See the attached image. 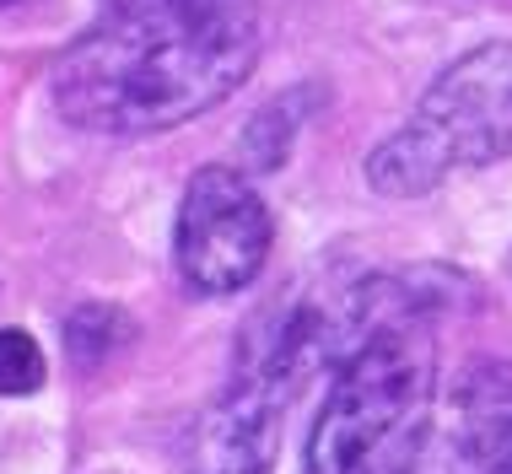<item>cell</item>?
<instances>
[{"instance_id": "cell-3", "label": "cell", "mask_w": 512, "mask_h": 474, "mask_svg": "<svg viewBox=\"0 0 512 474\" xmlns=\"http://www.w3.org/2000/svg\"><path fill=\"white\" fill-rule=\"evenodd\" d=\"M502 157H512V44H480L459 54L426 87L405 130L367 157V184L389 200H415Z\"/></svg>"}, {"instance_id": "cell-6", "label": "cell", "mask_w": 512, "mask_h": 474, "mask_svg": "<svg viewBox=\"0 0 512 474\" xmlns=\"http://www.w3.org/2000/svg\"><path fill=\"white\" fill-rule=\"evenodd\" d=\"M453 453L469 474H512V361H480L453 388Z\"/></svg>"}, {"instance_id": "cell-7", "label": "cell", "mask_w": 512, "mask_h": 474, "mask_svg": "<svg viewBox=\"0 0 512 474\" xmlns=\"http://www.w3.org/2000/svg\"><path fill=\"white\" fill-rule=\"evenodd\" d=\"M135 340V324L130 313L108 308V302H87V308H76L65 318V351L81 372H98L108 356H119L124 345Z\"/></svg>"}, {"instance_id": "cell-1", "label": "cell", "mask_w": 512, "mask_h": 474, "mask_svg": "<svg viewBox=\"0 0 512 474\" xmlns=\"http://www.w3.org/2000/svg\"><path fill=\"white\" fill-rule=\"evenodd\" d=\"M265 44L259 0H103L54 60V108L92 135H162L243 87Z\"/></svg>"}, {"instance_id": "cell-5", "label": "cell", "mask_w": 512, "mask_h": 474, "mask_svg": "<svg viewBox=\"0 0 512 474\" xmlns=\"http://www.w3.org/2000/svg\"><path fill=\"white\" fill-rule=\"evenodd\" d=\"M286 404L292 394L281 383L232 367V383L221 388V399L200 415L189 437L195 474H270Z\"/></svg>"}, {"instance_id": "cell-8", "label": "cell", "mask_w": 512, "mask_h": 474, "mask_svg": "<svg viewBox=\"0 0 512 474\" xmlns=\"http://www.w3.org/2000/svg\"><path fill=\"white\" fill-rule=\"evenodd\" d=\"M297 108H302V92H286V97H275L270 108H259L254 130L243 135V151H248L254 167L275 173V167L286 162V151H292V141H297Z\"/></svg>"}, {"instance_id": "cell-9", "label": "cell", "mask_w": 512, "mask_h": 474, "mask_svg": "<svg viewBox=\"0 0 512 474\" xmlns=\"http://www.w3.org/2000/svg\"><path fill=\"white\" fill-rule=\"evenodd\" d=\"M44 388V351L27 329H0V399H22Z\"/></svg>"}, {"instance_id": "cell-4", "label": "cell", "mask_w": 512, "mask_h": 474, "mask_svg": "<svg viewBox=\"0 0 512 474\" xmlns=\"http://www.w3.org/2000/svg\"><path fill=\"white\" fill-rule=\"evenodd\" d=\"M270 237H275L270 205L248 173L211 162L184 184L173 221V264L189 291H200V297L243 291L265 270Z\"/></svg>"}, {"instance_id": "cell-2", "label": "cell", "mask_w": 512, "mask_h": 474, "mask_svg": "<svg viewBox=\"0 0 512 474\" xmlns=\"http://www.w3.org/2000/svg\"><path fill=\"white\" fill-rule=\"evenodd\" d=\"M437 291L372 275L340 297L345 351L308 431V474H415L437 410Z\"/></svg>"}, {"instance_id": "cell-10", "label": "cell", "mask_w": 512, "mask_h": 474, "mask_svg": "<svg viewBox=\"0 0 512 474\" xmlns=\"http://www.w3.org/2000/svg\"><path fill=\"white\" fill-rule=\"evenodd\" d=\"M0 6H17V0H0Z\"/></svg>"}]
</instances>
